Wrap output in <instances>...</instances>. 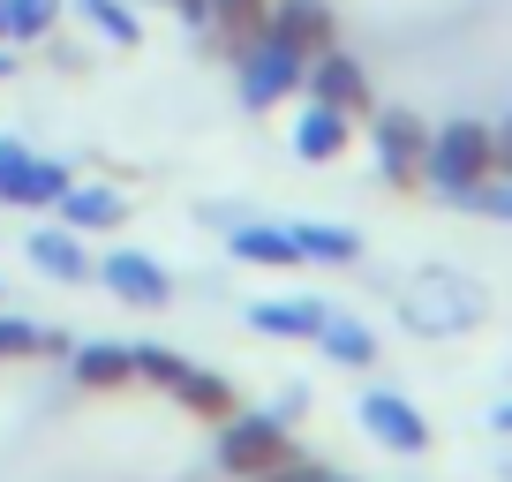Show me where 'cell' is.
I'll return each instance as SVG.
<instances>
[{
	"label": "cell",
	"instance_id": "obj_15",
	"mask_svg": "<svg viewBox=\"0 0 512 482\" xmlns=\"http://www.w3.org/2000/svg\"><path fill=\"white\" fill-rule=\"evenodd\" d=\"M68 181H76V174H68L61 159H38V151H31V159H23L16 174H8L0 204H16V211H53V204H61V189H68Z\"/></svg>",
	"mask_w": 512,
	"mask_h": 482
},
{
	"label": "cell",
	"instance_id": "obj_8",
	"mask_svg": "<svg viewBox=\"0 0 512 482\" xmlns=\"http://www.w3.org/2000/svg\"><path fill=\"white\" fill-rule=\"evenodd\" d=\"M354 415H362V430L377 437L384 452H407V460H415V452H430V422H422V407L407 400V392H362V407H354Z\"/></svg>",
	"mask_w": 512,
	"mask_h": 482
},
{
	"label": "cell",
	"instance_id": "obj_2",
	"mask_svg": "<svg viewBox=\"0 0 512 482\" xmlns=\"http://www.w3.org/2000/svg\"><path fill=\"white\" fill-rule=\"evenodd\" d=\"M400 317H407V332H422V339H452V332H467V324H482V287L460 279V272H422V279H407Z\"/></svg>",
	"mask_w": 512,
	"mask_h": 482
},
{
	"label": "cell",
	"instance_id": "obj_20",
	"mask_svg": "<svg viewBox=\"0 0 512 482\" xmlns=\"http://www.w3.org/2000/svg\"><path fill=\"white\" fill-rule=\"evenodd\" d=\"M174 400L189 407V415H204V422H226V415H234V407H241V400H234V385H226L219 370H196V362H189V370H181Z\"/></svg>",
	"mask_w": 512,
	"mask_h": 482
},
{
	"label": "cell",
	"instance_id": "obj_16",
	"mask_svg": "<svg viewBox=\"0 0 512 482\" xmlns=\"http://www.w3.org/2000/svg\"><path fill=\"white\" fill-rule=\"evenodd\" d=\"M204 31L219 38V46H226V61H234L241 46H256V38L272 31V0H211Z\"/></svg>",
	"mask_w": 512,
	"mask_h": 482
},
{
	"label": "cell",
	"instance_id": "obj_32",
	"mask_svg": "<svg viewBox=\"0 0 512 482\" xmlns=\"http://www.w3.org/2000/svg\"><path fill=\"white\" fill-rule=\"evenodd\" d=\"M0 46H8V0H0Z\"/></svg>",
	"mask_w": 512,
	"mask_h": 482
},
{
	"label": "cell",
	"instance_id": "obj_11",
	"mask_svg": "<svg viewBox=\"0 0 512 482\" xmlns=\"http://www.w3.org/2000/svg\"><path fill=\"white\" fill-rule=\"evenodd\" d=\"M226 257H241V264H264V272H294V264H302V241H294V226L234 219V226H226Z\"/></svg>",
	"mask_w": 512,
	"mask_h": 482
},
{
	"label": "cell",
	"instance_id": "obj_4",
	"mask_svg": "<svg viewBox=\"0 0 512 482\" xmlns=\"http://www.w3.org/2000/svg\"><path fill=\"white\" fill-rule=\"evenodd\" d=\"M302 68H309L302 53H294V46H279V38L264 31L256 46H241V53H234L241 106H249V113H272V106H287V98L302 91Z\"/></svg>",
	"mask_w": 512,
	"mask_h": 482
},
{
	"label": "cell",
	"instance_id": "obj_13",
	"mask_svg": "<svg viewBox=\"0 0 512 482\" xmlns=\"http://www.w3.org/2000/svg\"><path fill=\"white\" fill-rule=\"evenodd\" d=\"M68 370H76L83 392H121L136 385V354L121 339H83V347H68Z\"/></svg>",
	"mask_w": 512,
	"mask_h": 482
},
{
	"label": "cell",
	"instance_id": "obj_19",
	"mask_svg": "<svg viewBox=\"0 0 512 482\" xmlns=\"http://www.w3.org/2000/svg\"><path fill=\"white\" fill-rule=\"evenodd\" d=\"M294 241H302V264H362V234L332 219H294Z\"/></svg>",
	"mask_w": 512,
	"mask_h": 482
},
{
	"label": "cell",
	"instance_id": "obj_14",
	"mask_svg": "<svg viewBox=\"0 0 512 482\" xmlns=\"http://www.w3.org/2000/svg\"><path fill=\"white\" fill-rule=\"evenodd\" d=\"M347 136H354V113L324 106V98H309L302 121H294V151H302L309 166H332L339 151H347Z\"/></svg>",
	"mask_w": 512,
	"mask_h": 482
},
{
	"label": "cell",
	"instance_id": "obj_5",
	"mask_svg": "<svg viewBox=\"0 0 512 482\" xmlns=\"http://www.w3.org/2000/svg\"><path fill=\"white\" fill-rule=\"evenodd\" d=\"M369 136H377L384 189H415V181H422V151H430V129H422L407 106H384L377 121H369Z\"/></svg>",
	"mask_w": 512,
	"mask_h": 482
},
{
	"label": "cell",
	"instance_id": "obj_25",
	"mask_svg": "<svg viewBox=\"0 0 512 482\" xmlns=\"http://www.w3.org/2000/svg\"><path fill=\"white\" fill-rule=\"evenodd\" d=\"M452 204H460V211H482V219H512V174H505V181H497V174H482L475 189H467V196H452Z\"/></svg>",
	"mask_w": 512,
	"mask_h": 482
},
{
	"label": "cell",
	"instance_id": "obj_31",
	"mask_svg": "<svg viewBox=\"0 0 512 482\" xmlns=\"http://www.w3.org/2000/svg\"><path fill=\"white\" fill-rule=\"evenodd\" d=\"M8 76H16V53H8V46H0V83H8Z\"/></svg>",
	"mask_w": 512,
	"mask_h": 482
},
{
	"label": "cell",
	"instance_id": "obj_26",
	"mask_svg": "<svg viewBox=\"0 0 512 482\" xmlns=\"http://www.w3.org/2000/svg\"><path fill=\"white\" fill-rule=\"evenodd\" d=\"M256 482H354V475H339V467H317V460H279L272 475H256Z\"/></svg>",
	"mask_w": 512,
	"mask_h": 482
},
{
	"label": "cell",
	"instance_id": "obj_30",
	"mask_svg": "<svg viewBox=\"0 0 512 482\" xmlns=\"http://www.w3.org/2000/svg\"><path fill=\"white\" fill-rule=\"evenodd\" d=\"M490 430H497V437H512V400H505V407L490 415Z\"/></svg>",
	"mask_w": 512,
	"mask_h": 482
},
{
	"label": "cell",
	"instance_id": "obj_6",
	"mask_svg": "<svg viewBox=\"0 0 512 482\" xmlns=\"http://www.w3.org/2000/svg\"><path fill=\"white\" fill-rule=\"evenodd\" d=\"M91 279L113 294V302H128V309H166L174 302V272L151 264L144 249H113L106 264H91Z\"/></svg>",
	"mask_w": 512,
	"mask_h": 482
},
{
	"label": "cell",
	"instance_id": "obj_3",
	"mask_svg": "<svg viewBox=\"0 0 512 482\" xmlns=\"http://www.w3.org/2000/svg\"><path fill=\"white\" fill-rule=\"evenodd\" d=\"M279 460H294V437H287V422L264 407V415H226L219 422V475L226 482H256V475H272Z\"/></svg>",
	"mask_w": 512,
	"mask_h": 482
},
{
	"label": "cell",
	"instance_id": "obj_29",
	"mask_svg": "<svg viewBox=\"0 0 512 482\" xmlns=\"http://www.w3.org/2000/svg\"><path fill=\"white\" fill-rule=\"evenodd\" d=\"M490 144H497V174H512V121H497Z\"/></svg>",
	"mask_w": 512,
	"mask_h": 482
},
{
	"label": "cell",
	"instance_id": "obj_1",
	"mask_svg": "<svg viewBox=\"0 0 512 482\" xmlns=\"http://www.w3.org/2000/svg\"><path fill=\"white\" fill-rule=\"evenodd\" d=\"M482 174H497L490 121H445V129H430V151H422V189L467 196Z\"/></svg>",
	"mask_w": 512,
	"mask_h": 482
},
{
	"label": "cell",
	"instance_id": "obj_23",
	"mask_svg": "<svg viewBox=\"0 0 512 482\" xmlns=\"http://www.w3.org/2000/svg\"><path fill=\"white\" fill-rule=\"evenodd\" d=\"M128 354H136V377H144V385H159V392H174L181 370H189V354L159 347V339H144V347H128Z\"/></svg>",
	"mask_w": 512,
	"mask_h": 482
},
{
	"label": "cell",
	"instance_id": "obj_28",
	"mask_svg": "<svg viewBox=\"0 0 512 482\" xmlns=\"http://www.w3.org/2000/svg\"><path fill=\"white\" fill-rule=\"evenodd\" d=\"M23 159H31V151H23V144H16V136H0V189H8V174H16V166H23Z\"/></svg>",
	"mask_w": 512,
	"mask_h": 482
},
{
	"label": "cell",
	"instance_id": "obj_10",
	"mask_svg": "<svg viewBox=\"0 0 512 482\" xmlns=\"http://www.w3.org/2000/svg\"><path fill=\"white\" fill-rule=\"evenodd\" d=\"M272 38L279 46H294L309 61V53L339 46V23H332V0H272Z\"/></svg>",
	"mask_w": 512,
	"mask_h": 482
},
{
	"label": "cell",
	"instance_id": "obj_24",
	"mask_svg": "<svg viewBox=\"0 0 512 482\" xmlns=\"http://www.w3.org/2000/svg\"><path fill=\"white\" fill-rule=\"evenodd\" d=\"M53 16H61V0H8V38L31 46V38L53 31Z\"/></svg>",
	"mask_w": 512,
	"mask_h": 482
},
{
	"label": "cell",
	"instance_id": "obj_18",
	"mask_svg": "<svg viewBox=\"0 0 512 482\" xmlns=\"http://www.w3.org/2000/svg\"><path fill=\"white\" fill-rule=\"evenodd\" d=\"M317 347L332 354L339 370H369V362H377V332H369L362 317H339V309H324V324H317Z\"/></svg>",
	"mask_w": 512,
	"mask_h": 482
},
{
	"label": "cell",
	"instance_id": "obj_27",
	"mask_svg": "<svg viewBox=\"0 0 512 482\" xmlns=\"http://www.w3.org/2000/svg\"><path fill=\"white\" fill-rule=\"evenodd\" d=\"M272 415H279V422H287V430H294V422L309 415V385H287V392H279V400H272Z\"/></svg>",
	"mask_w": 512,
	"mask_h": 482
},
{
	"label": "cell",
	"instance_id": "obj_22",
	"mask_svg": "<svg viewBox=\"0 0 512 482\" xmlns=\"http://www.w3.org/2000/svg\"><path fill=\"white\" fill-rule=\"evenodd\" d=\"M76 16L91 23L98 38H106V46H144V23H136V8H128V0H76Z\"/></svg>",
	"mask_w": 512,
	"mask_h": 482
},
{
	"label": "cell",
	"instance_id": "obj_9",
	"mask_svg": "<svg viewBox=\"0 0 512 482\" xmlns=\"http://www.w3.org/2000/svg\"><path fill=\"white\" fill-rule=\"evenodd\" d=\"M23 257H31V272L38 279H61V287H83V279H91V249H83V234L76 226H38L31 241H23Z\"/></svg>",
	"mask_w": 512,
	"mask_h": 482
},
{
	"label": "cell",
	"instance_id": "obj_7",
	"mask_svg": "<svg viewBox=\"0 0 512 482\" xmlns=\"http://www.w3.org/2000/svg\"><path fill=\"white\" fill-rule=\"evenodd\" d=\"M302 91L309 98H324V106H339V113H377V98H369V68L354 61V53H339V46H324V53H309V68H302Z\"/></svg>",
	"mask_w": 512,
	"mask_h": 482
},
{
	"label": "cell",
	"instance_id": "obj_17",
	"mask_svg": "<svg viewBox=\"0 0 512 482\" xmlns=\"http://www.w3.org/2000/svg\"><path fill=\"white\" fill-rule=\"evenodd\" d=\"M324 309L332 302H317V294H287V302H249V324L264 339H317Z\"/></svg>",
	"mask_w": 512,
	"mask_h": 482
},
{
	"label": "cell",
	"instance_id": "obj_12",
	"mask_svg": "<svg viewBox=\"0 0 512 482\" xmlns=\"http://www.w3.org/2000/svg\"><path fill=\"white\" fill-rule=\"evenodd\" d=\"M53 211H61V226H76V234H106V226L128 219V196L106 189V181H68Z\"/></svg>",
	"mask_w": 512,
	"mask_h": 482
},
{
	"label": "cell",
	"instance_id": "obj_21",
	"mask_svg": "<svg viewBox=\"0 0 512 482\" xmlns=\"http://www.w3.org/2000/svg\"><path fill=\"white\" fill-rule=\"evenodd\" d=\"M76 339L53 332V324H23V317H0V362H46V354H68Z\"/></svg>",
	"mask_w": 512,
	"mask_h": 482
}]
</instances>
